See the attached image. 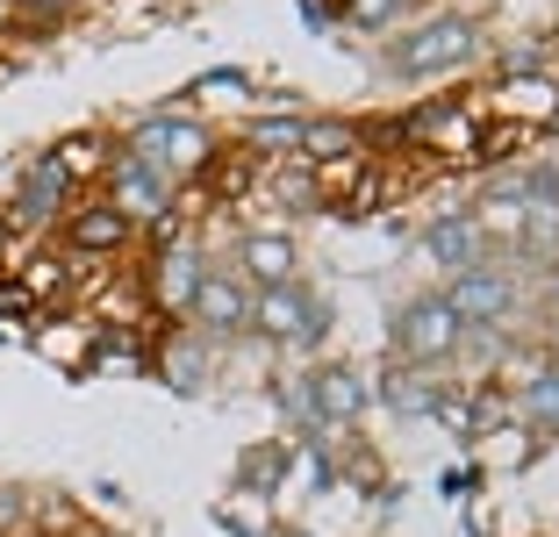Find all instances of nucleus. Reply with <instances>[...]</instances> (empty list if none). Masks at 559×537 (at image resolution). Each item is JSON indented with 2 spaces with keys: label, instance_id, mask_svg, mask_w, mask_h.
<instances>
[{
  "label": "nucleus",
  "instance_id": "423d86ee",
  "mask_svg": "<svg viewBox=\"0 0 559 537\" xmlns=\"http://www.w3.org/2000/svg\"><path fill=\"white\" fill-rule=\"evenodd\" d=\"M301 394H309V423H352L366 408V380L345 373V366H323V373L301 380Z\"/></svg>",
  "mask_w": 559,
  "mask_h": 537
},
{
  "label": "nucleus",
  "instance_id": "5701e85b",
  "mask_svg": "<svg viewBox=\"0 0 559 537\" xmlns=\"http://www.w3.org/2000/svg\"><path fill=\"white\" fill-rule=\"evenodd\" d=\"M22 8H36V15H44V8H66V0H22Z\"/></svg>",
  "mask_w": 559,
  "mask_h": 537
},
{
  "label": "nucleus",
  "instance_id": "412c9836",
  "mask_svg": "<svg viewBox=\"0 0 559 537\" xmlns=\"http://www.w3.org/2000/svg\"><path fill=\"white\" fill-rule=\"evenodd\" d=\"M215 187H223V194H245V187H251V165H245V158H230L223 172H215Z\"/></svg>",
  "mask_w": 559,
  "mask_h": 537
},
{
  "label": "nucleus",
  "instance_id": "f8f14e48",
  "mask_svg": "<svg viewBox=\"0 0 559 537\" xmlns=\"http://www.w3.org/2000/svg\"><path fill=\"white\" fill-rule=\"evenodd\" d=\"M424 251H430L438 265H452V273H466V265H474V251H480V229L466 223V215H452V223H430Z\"/></svg>",
  "mask_w": 559,
  "mask_h": 537
},
{
  "label": "nucleus",
  "instance_id": "dca6fc26",
  "mask_svg": "<svg viewBox=\"0 0 559 537\" xmlns=\"http://www.w3.org/2000/svg\"><path fill=\"white\" fill-rule=\"evenodd\" d=\"M58 194H66V179H58V165H44V172H29V187H22V223H36V215L58 208Z\"/></svg>",
  "mask_w": 559,
  "mask_h": 537
},
{
  "label": "nucleus",
  "instance_id": "0eeeda50",
  "mask_svg": "<svg viewBox=\"0 0 559 537\" xmlns=\"http://www.w3.org/2000/svg\"><path fill=\"white\" fill-rule=\"evenodd\" d=\"M194 315H201V330H209V337H237V330L251 323V301H245V287H237V279L201 273V287H194Z\"/></svg>",
  "mask_w": 559,
  "mask_h": 537
},
{
  "label": "nucleus",
  "instance_id": "20e7f679",
  "mask_svg": "<svg viewBox=\"0 0 559 537\" xmlns=\"http://www.w3.org/2000/svg\"><path fill=\"white\" fill-rule=\"evenodd\" d=\"M460 330H466V323L444 309V294H424V301H409V309L395 315V344H402L409 358H444L452 344H460Z\"/></svg>",
  "mask_w": 559,
  "mask_h": 537
},
{
  "label": "nucleus",
  "instance_id": "f257e3e1",
  "mask_svg": "<svg viewBox=\"0 0 559 537\" xmlns=\"http://www.w3.org/2000/svg\"><path fill=\"white\" fill-rule=\"evenodd\" d=\"M480 29L466 15H430L424 29H409L395 44V72H444V65H460V58H474Z\"/></svg>",
  "mask_w": 559,
  "mask_h": 537
},
{
  "label": "nucleus",
  "instance_id": "4be33fe9",
  "mask_svg": "<svg viewBox=\"0 0 559 537\" xmlns=\"http://www.w3.org/2000/svg\"><path fill=\"white\" fill-rule=\"evenodd\" d=\"M395 8H402V0H359V22H388Z\"/></svg>",
  "mask_w": 559,
  "mask_h": 537
},
{
  "label": "nucleus",
  "instance_id": "9d476101",
  "mask_svg": "<svg viewBox=\"0 0 559 537\" xmlns=\"http://www.w3.org/2000/svg\"><path fill=\"white\" fill-rule=\"evenodd\" d=\"M50 165H58V179H94V172H108V165H116V144H108V136H66V144L50 151Z\"/></svg>",
  "mask_w": 559,
  "mask_h": 537
},
{
  "label": "nucleus",
  "instance_id": "6e6552de",
  "mask_svg": "<svg viewBox=\"0 0 559 537\" xmlns=\"http://www.w3.org/2000/svg\"><path fill=\"white\" fill-rule=\"evenodd\" d=\"M108 172H116V201H122V215H165V172H151L144 158H116Z\"/></svg>",
  "mask_w": 559,
  "mask_h": 537
},
{
  "label": "nucleus",
  "instance_id": "9b49d317",
  "mask_svg": "<svg viewBox=\"0 0 559 537\" xmlns=\"http://www.w3.org/2000/svg\"><path fill=\"white\" fill-rule=\"evenodd\" d=\"M245 265L265 279V287H287V279H295V237H273V229L245 237Z\"/></svg>",
  "mask_w": 559,
  "mask_h": 537
},
{
  "label": "nucleus",
  "instance_id": "f03ea898",
  "mask_svg": "<svg viewBox=\"0 0 559 537\" xmlns=\"http://www.w3.org/2000/svg\"><path fill=\"white\" fill-rule=\"evenodd\" d=\"M130 158H144L151 172H187V165L209 158V130L201 122H187V115H158V122H144L136 130V151Z\"/></svg>",
  "mask_w": 559,
  "mask_h": 537
},
{
  "label": "nucleus",
  "instance_id": "39448f33",
  "mask_svg": "<svg viewBox=\"0 0 559 537\" xmlns=\"http://www.w3.org/2000/svg\"><path fill=\"white\" fill-rule=\"evenodd\" d=\"M444 309L460 315V323H502V315L516 309V287L502 273H480V265H466L452 287H444Z\"/></svg>",
  "mask_w": 559,
  "mask_h": 537
},
{
  "label": "nucleus",
  "instance_id": "6ab92c4d",
  "mask_svg": "<svg viewBox=\"0 0 559 537\" xmlns=\"http://www.w3.org/2000/svg\"><path fill=\"white\" fill-rule=\"evenodd\" d=\"M251 151H301V122H259Z\"/></svg>",
  "mask_w": 559,
  "mask_h": 537
},
{
  "label": "nucleus",
  "instance_id": "b1692460",
  "mask_svg": "<svg viewBox=\"0 0 559 537\" xmlns=\"http://www.w3.org/2000/svg\"><path fill=\"white\" fill-rule=\"evenodd\" d=\"M287 537H301V530H287Z\"/></svg>",
  "mask_w": 559,
  "mask_h": 537
},
{
  "label": "nucleus",
  "instance_id": "a211bd4d",
  "mask_svg": "<svg viewBox=\"0 0 559 537\" xmlns=\"http://www.w3.org/2000/svg\"><path fill=\"white\" fill-rule=\"evenodd\" d=\"M280 473H287V452H280V444H259V452H245V480H251V488H273Z\"/></svg>",
  "mask_w": 559,
  "mask_h": 537
},
{
  "label": "nucleus",
  "instance_id": "1a4fd4ad",
  "mask_svg": "<svg viewBox=\"0 0 559 537\" xmlns=\"http://www.w3.org/2000/svg\"><path fill=\"white\" fill-rule=\"evenodd\" d=\"M194 287H201V259L187 244H173L158 259V309H173V315H187L194 309Z\"/></svg>",
  "mask_w": 559,
  "mask_h": 537
},
{
  "label": "nucleus",
  "instance_id": "aec40b11",
  "mask_svg": "<svg viewBox=\"0 0 559 537\" xmlns=\"http://www.w3.org/2000/svg\"><path fill=\"white\" fill-rule=\"evenodd\" d=\"M0 315H29V287L22 279H0Z\"/></svg>",
  "mask_w": 559,
  "mask_h": 537
},
{
  "label": "nucleus",
  "instance_id": "7ed1b4c3",
  "mask_svg": "<svg viewBox=\"0 0 559 537\" xmlns=\"http://www.w3.org/2000/svg\"><path fill=\"white\" fill-rule=\"evenodd\" d=\"M251 315H259V323L273 330L280 344H316V337L330 330V309L316 301V294H301L295 279H287V287H265V301H259Z\"/></svg>",
  "mask_w": 559,
  "mask_h": 537
},
{
  "label": "nucleus",
  "instance_id": "f3484780",
  "mask_svg": "<svg viewBox=\"0 0 559 537\" xmlns=\"http://www.w3.org/2000/svg\"><path fill=\"white\" fill-rule=\"evenodd\" d=\"M524 416H531V423H545V430L559 423V373H538L524 387Z\"/></svg>",
  "mask_w": 559,
  "mask_h": 537
},
{
  "label": "nucleus",
  "instance_id": "4468645a",
  "mask_svg": "<svg viewBox=\"0 0 559 537\" xmlns=\"http://www.w3.org/2000/svg\"><path fill=\"white\" fill-rule=\"evenodd\" d=\"M524 251L559 259V201H524Z\"/></svg>",
  "mask_w": 559,
  "mask_h": 537
},
{
  "label": "nucleus",
  "instance_id": "2eb2a0df",
  "mask_svg": "<svg viewBox=\"0 0 559 537\" xmlns=\"http://www.w3.org/2000/svg\"><path fill=\"white\" fill-rule=\"evenodd\" d=\"M352 144H359L352 122H301V151H309V158H345Z\"/></svg>",
  "mask_w": 559,
  "mask_h": 537
},
{
  "label": "nucleus",
  "instance_id": "ddd939ff",
  "mask_svg": "<svg viewBox=\"0 0 559 537\" xmlns=\"http://www.w3.org/2000/svg\"><path fill=\"white\" fill-rule=\"evenodd\" d=\"M122 237H130V215H122V208H86V215H72V251H116Z\"/></svg>",
  "mask_w": 559,
  "mask_h": 537
}]
</instances>
